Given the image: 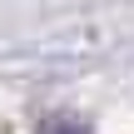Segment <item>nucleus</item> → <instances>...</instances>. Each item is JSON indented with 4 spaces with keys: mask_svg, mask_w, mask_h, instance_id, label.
Returning <instances> with one entry per match:
<instances>
[{
    "mask_svg": "<svg viewBox=\"0 0 134 134\" xmlns=\"http://www.w3.org/2000/svg\"><path fill=\"white\" fill-rule=\"evenodd\" d=\"M40 134H90V129H85L80 119H70V114H60V119H50V124H45Z\"/></svg>",
    "mask_w": 134,
    "mask_h": 134,
    "instance_id": "obj_1",
    "label": "nucleus"
}]
</instances>
